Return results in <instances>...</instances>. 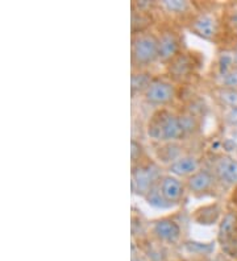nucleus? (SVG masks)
<instances>
[{"label": "nucleus", "instance_id": "nucleus-1", "mask_svg": "<svg viewBox=\"0 0 237 261\" xmlns=\"http://www.w3.org/2000/svg\"><path fill=\"white\" fill-rule=\"evenodd\" d=\"M145 132L152 144L186 140L178 112L170 109L154 110L146 123Z\"/></svg>", "mask_w": 237, "mask_h": 261}, {"label": "nucleus", "instance_id": "nucleus-2", "mask_svg": "<svg viewBox=\"0 0 237 261\" xmlns=\"http://www.w3.org/2000/svg\"><path fill=\"white\" fill-rule=\"evenodd\" d=\"M130 64H132V71L150 70L155 64H160L157 33L148 31L132 36Z\"/></svg>", "mask_w": 237, "mask_h": 261}, {"label": "nucleus", "instance_id": "nucleus-3", "mask_svg": "<svg viewBox=\"0 0 237 261\" xmlns=\"http://www.w3.org/2000/svg\"><path fill=\"white\" fill-rule=\"evenodd\" d=\"M166 173L164 166L154 159H148L144 163L130 168V189L136 197L145 198Z\"/></svg>", "mask_w": 237, "mask_h": 261}, {"label": "nucleus", "instance_id": "nucleus-4", "mask_svg": "<svg viewBox=\"0 0 237 261\" xmlns=\"http://www.w3.org/2000/svg\"><path fill=\"white\" fill-rule=\"evenodd\" d=\"M204 165L209 169L218 181L221 190L234 189L237 186V159L223 152L211 153L204 160Z\"/></svg>", "mask_w": 237, "mask_h": 261}, {"label": "nucleus", "instance_id": "nucleus-5", "mask_svg": "<svg viewBox=\"0 0 237 261\" xmlns=\"http://www.w3.org/2000/svg\"><path fill=\"white\" fill-rule=\"evenodd\" d=\"M178 98L177 83L170 81L168 76L155 75L153 82L149 85L142 100L148 106H152L155 110L169 109V106L174 105Z\"/></svg>", "mask_w": 237, "mask_h": 261}, {"label": "nucleus", "instance_id": "nucleus-6", "mask_svg": "<svg viewBox=\"0 0 237 261\" xmlns=\"http://www.w3.org/2000/svg\"><path fill=\"white\" fill-rule=\"evenodd\" d=\"M158 38V62L164 66L171 62L174 58L183 51L182 37L175 28H164L157 33Z\"/></svg>", "mask_w": 237, "mask_h": 261}, {"label": "nucleus", "instance_id": "nucleus-7", "mask_svg": "<svg viewBox=\"0 0 237 261\" xmlns=\"http://www.w3.org/2000/svg\"><path fill=\"white\" fill-rule=\"evenodd\" d=\"M187 193L195 198H204L209 195H216V191L221 190L218 181L207 166H203L200 170L193 174L185 181Z\"/></svg>", "mask_w": 237, "mask_h": 261}, {"label": "nucleus", "instance_id": "nucleus-8", "mask_svg": "<svg viewBox=\"0 0 237 261\" xmlns=\"http://www.w3.org/2000/svg\"><path fill=\"white\" fill-rule=\"evenodd\" d=\"M196 67H198V62L195 60V56L190 51L183 50L165 66V70L169 80L178 85V83L187 82L195 74Z\"/></svg>", "mask_w": 237, "mask_h": 261}, {"label": "nucleus", "instance_id": "nucleus-9", "mask_svg": "<svg viewBox=\"0 0 237 261\" xmlns=\"http://www.w3.org/2000/svg\"><path fill=\"white\" fill-rule=\"evenodd\" d=\"M157 189L169 208H173V207L183 203L186 194H189L183 179L169 174V173H165L162 175L161 179L157 184Z\"/></svg>", "mask_w": 237, "mask_h": 261}, {"label": "nucleus", "instance_id": "nucleus-10", "mask_svg": "<svg viewBox=\"0 0 237 261\" xmlns=\"http://www.w3.org/2000/svg\"><path fill=\"white\" fill-rule=\"evenodd\" d=\"M187 28L193 35L205 41H215L220 31V22L215 13L198 12L187 22Z\"/></svg>", "mask_w": 237, "mask_h": 261}, {"label": "nucleus", "instance_id": "nucleus-11", "mask_svg": "<svg viewBox=\"0 0 237 261\" xmlns=\"http://www.w3.org/2000/svg\"><path fill=\"white\" fill-rule=\"evenodd\" d=\"M150 233L158 242L175 244L182 238V226L174 217H162L150 222Z\"/></svg>", "mask_w": 237, "mask_h": 261}, {"label": "nucleus", "instance_id": "nucleus-12", "mask_svg": "<svg viewBox=\"0 0 237 261\" xmlns=\"http://www.w3.org/2000/svg\"><path fill=\"white\" fill-rule=\"evenodd\" d=\"M204 166V159L199 154L193 152H186L185 154L177 159L170 165L166 166L165 170L171 175H175L178 178L186 181L189 177L195 174L198 170Z\"/></svg>", "mask_w": 237, "mask_h": 261}, {"label": "nucleus", "instance_id": "nucleus-13", "mask_svg": "<svg viewBox=\"0 0 237 261\" xmlns=\"http://www.w3.org/2000/svg\"><path fill=\"white\" fill-rule=\"evenodd\" d=\"M153 145V159L164 168L170 165L175 160L179 159L189 150L185 147L183 141H169V143L152 144Z\"/></svg>", "mask_w": 237, "mask_h": 261}, {"label": "nucleus", "instance_id": "nucleus-14", "mask_svg": "<svg viewBox=\"0 0 237 261\" xmlns=\"http://www.w3.org/2000/svg\"><path fill=\"white\" fill-rule=\"evenodd\" d=\"M223 206L219 202H212V203L203 204L191 214V220L194 223L199 226H212V224L220 223L223 218Z\"/></svg>", "mask_w": 237, "mask_h": 261}, {"label": "nucleus", "instance_id": "nucleus-15", "mask_svg": "<svg viewBox=\"0 0 237 261\" xmlns=\"http://www.w3.org/2000/svg\"><path fill=\"white\" fill-rule=\"evenodd\" d=\"M218 239L223 245L237 239V210L225 211L219 223Z\"/></svg>", "mask_w": 237, "mask_h": 261}, {"label": "nucleus", "instance_id": "nucleus-16", "mask_svg": "<svg viewBox=\"0 0 237 261\" xmlns=\"http://www.w3.org/2000/svg\"><path fill=\"white\" fill-rule=\"evenodd\" d=\"M157 8L170 17H187L190 20L195 15L193 4L187 0H161L157 2Z\"/></svg>", "mask_w": 237, "mask_h": 261}, {"label": "nucleus", "instance_id": "nucleus-17", "mask_svg": "<svg viewBox=\"0 0 237 261\" xmlns=\"http://www.w3.org/2000/svg\"><path fill=\"white\" fill-rule=\"evenodd\" d=\"M155 78L150 70H137L132 71L130 75V95L132 98H142L144 93L148 90L149 85Z\"/></svg>", "mask_w": 237, "mask_h": 261}, {"label": "nucleus", "instance_id": "nucleus-18", "mask_svg": "<svg viewBox=\"0 0 237 261\" xmlns=\"http://www.w3.org/2000/svg\"><path fill=\"white\" fill-rule=\"evenodd\" d=\"M211 98L221 110L237 107V90L214 86V89L211 90Z\"/></svg>", "mask_w": 237, "mask_h": 261}, {"label": "nucleus", "instance_id": "nucleus-19", "mask_svg": "<svg viewBox=\"0 0 237 261\" xmlns=\"http://www.w3.org/2000/svg\"><path fill=\"white\" fill-rule=\"evenodd\" d=\"M178 116H179L180 124H182V128H183L186 139H189L190 136H195V135L199 134L200 127H202L200 116H198L194 112L189 111V110L178 112Z\"/></svg>", "mask_w": 237, "mask_h": 261}, {"label": "nucleus", "instance_id": "nucleus-20", "mask_svg": "<svg viewBox=\"0 0 237 261\" xmlns=\"http://www.w3.org/2000/svg\"><path fill=\"white\" fill-rule=\"evenodd\" d=\"M153 24L152 12H142V11L132 10V36L137 33L148 32Z\"/></svg>", "mask_w": 237, "mask_h": 261}, {"label": "nucleus", "instance_id": "nucleus-21", "mask_svg": "<svg viewBox=\"0 0 237 261\" xmlns=\"http://www.w3.org/2000/svg\"><path fill=\"white\" fill-rule=\"evenodd\" d=\"M148 159H150V157L148 156V152H146L144 144L133 137L130 140V168L144 163Z\"/></svg>", "mask_w": 237, "mask_h": 261}, {"label": "nucleus", "instance_id": "nucleus-22", "mask_svg": "<svg viewBox=\"0 0 237 261\" xmlns=\"http://www.w3.org/2000/svg\"><path fill=\"white\" fill-rule=\"evenodd\" d=\"M215 87L237 90V69L220 75H215Z\"/></svg>", "mask_w": 237, "mask_h": 261}, {"label": "nucleus", "instance_id": "nucleus-23", "mask_svg": "<svg viewBox=\"0 0 237 261\" xmlns=\"http://www.w3.org/2000/svg\"><path fill=\"white\" fill-rule=\"evenodd\" d=\"M221 152L231 154L237 159V129H229V134L220 141Z\"/></svg>", "mask_w": 237, "mask_h": 261}, {"label": "nucleus", "instance_id": "nucleus-24", "mask_svg": "<svg viewBox=\"0 0 237 261\" xmlns=\"http://www.w3.org/2000/svg\"><path fill=\"white\" fill-rule=\"evenodd\" d=\"M221 123L228 129H237V107L228 110H221Z\"/></svg>", "mask_w": 237, "mask_h": 261}, {"label": "nucleus", "instance_id": "nucleus-25", "mask_svg": "<svg viewBox=\"0 0 237 261\" xmlns=\"http://www.w3.org/2000/svg\"><path fill=\"white\" fill-rule=\"evenodd\" d=\"M144 199H145L146 203H148L149 206L155 207V208H164V210L165 208H169L168 204L165 203L164 198H162L161 194H160V191H158V189H157V185H155L152 190L149 191L148 195H146Z\"/></svg>", "mask_w": 237, "mask_h": 261}, {"label": "nucleus", "instance_id": "nucleus-26", "mask_svg": "<svg viewBox=\"0 0 237 261\" xmlns=\"http://www.w3.org/2000/svg\"><path fill=\"white\" fill-rule=\"evenodd\" d=\"M229 202L233 206L234 210H237V186L234 189H232L231 191V197H229Z\"/></svg>", "mask_w": 237, "mask_h": 261}, {"label": "nucleus", "instance_id": "nucleus-27", "mask_svg": "<svg viewBox=\"0 0 237 261\" xmlns=\"http://www.w3.org/2000/svg\"><path fill=\"white\" fill-rule=\"evenodd\" d=\"M234 21H236V25H234V29H236V36H237V19L234 20Z\"/></svg>", "mask_w": 237, "mask_h": 261}]
</instances>
